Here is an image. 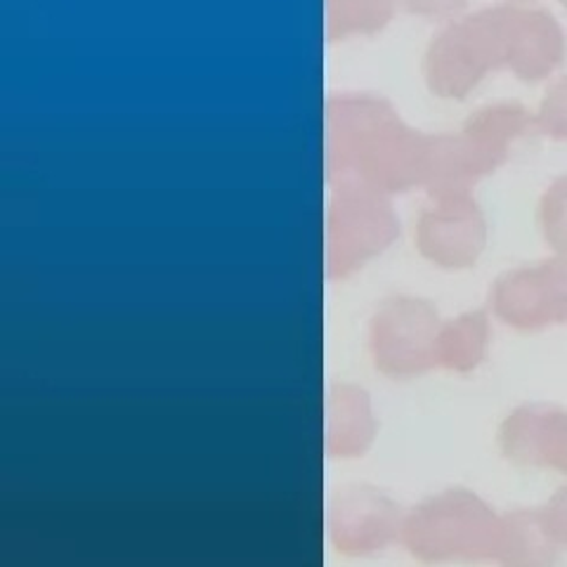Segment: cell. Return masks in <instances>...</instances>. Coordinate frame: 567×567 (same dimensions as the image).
I'll return each instance as SVG.
<instances>
[{
  "mask_svg": "<svg viewBox=\"0 0 567 567\" xmlns=\"http://www.w3.org/2000/svg\"><path fill=\"white\" fill-rule=\"evenodd\" d=\"M542 513H544L546 527H548V532H551L556 544L567 548V489L556 494L551 504H548Z\"/></svg>",
  "mask_w": 567,
  "mask_h": 567,
  "instance_id": "obj_16",
  "label": "cell"
},
{
  "mask_svg": "<svg viewBox=\"0 0 567 567\" xmlns=\"http://www.w3.org/2000/svg\"><path fill=\"white\" fill-rule=\"evenodd\" d=\"M492 308L502 322L520 331L567 324V258L504 275L494 284Z\"/></svg>",
  "mask_w": 567,
  "mask_h": 567,
  "instance_id": "obj_6",
  "label": "cell"
},
{
  "mask_svg": "<svg viewBox=\"0 0 567 567\" xmlns=\"http://www.w3.org/2000/svg\"><path fill=\"white\" fill-rule=\"evenodd\" d=\"M560 6L567 10V0H560Z\"/></svg>",
  "mask_w": 567,
  "mask_h": 567,
  "instance_id": "obj_17",
  "label": "cell"
},
{
  "mask_svg": "<svg viewBox=\"0 0 567 567\" xmlns=\"http://www.w3.org/2000/svg\"><path fill=\"white\" fill-rule=\"evenodd\" d=\"M520 3H523V0H520Z\"/></svg>",
  "mask_w": 567,
  "mask_h": 567,
  "instance_id": "obj_18",
  "label": "cell"
},
{
  "mask_svg": "<svg viewBox=\"0 0 567 567\" xmlns=\"http://www.w3.org/2000/svg\"><path fill=\"white\" fill-rule=\"evenodd\" d=\"M532 126V116L520 104H494L487 110L477 112L466 131L461 133L466 137L477 162L485 168V173H492L499 168L511 152V145L518 137H523Z\"/></svg>",
  "mask_w": 567,
  "mask_h": 567,
  "instance_id": "obj_12",
  "label": "cell"
},
{
  "mask_svg": "<svg viewBox=\"0 0 567 567\" xmlns=\"http://www.w3.org/2000/svg\"><path fill=\"white\" fill-rule=\"evenodd\" d=\"M398 220L374 189L350 187L327 213V277L343 279L379 256L395 239Z\"/></svg>",
  "mask_w": 567,
  "mask_h": 567,
  "instance_id": "obj_4",
  "label": "cell"
},
{
  "mask_svg": "<svg viewBox=\"0 0 567 567\" xmlns=\"http://www.w3.org/2000/svg\"><path fill=\"white\" fill-rule=\"evenodd\" d=\"M502 518L468 489H447L404 516L402 544L425 565L494 560Z\"/></svg>",
  "mask_w": 567,
  "mask_h": 567,
  "instance_id": "obj_1",
  "label": "cell"
},
{
  "mask_svg": "<svg viewBox=\"0 0 567 567\" xmlns=\"http://www.w3.org/2000/svg\"><path fill=\"white\" fill-rule=\"evenodd\" d=\"M537 126L554 140H567V76L548 87L537 116Z\"/></svg>",
  "mask_w": 567,
  "mask_h": 567,
  "instance_id": "obj_15",
  "label": "cell"
},
{
  "mask_svg": "<svg viewBox=\"0 0 567 567\" xmlns=\"http://www.w3.org/2000/svg\"><path fill=\"white\" fill-rule=\"evenodd\" d=\"M506 8V69L527 83L544 81L567 58L565 31L546 10Z\"/></svg>",
  "mask_w": 567,
  "mask_h": 567,
  "instance_id": "obj_8",
  "label": "cell"
},
{
  "mask_svg": "<svg viewBox=\"0 0 567 567\" xmlns=\"http://www.w3.org/2000/svg\"><path fill=\"white\" fill-rule=\"evenodd\" d=\"M558 544L542 511H513L502 518L494 560L502 567H554Z\"/></svg>",
  "mask_w": 567,
  "mask_h": 567,
  "instance_id": "obj_11",
  "label": "cell"
},
{
  "mask_svg": "<svg viewBox=\"0 0 567 567\" xmlns=\"http://www.w3.org/2000/svg\"><path fill=\"white\" fill-rule=\"evenodd\" d=\"M499 445L520 466L567 475V412L548 404H525L504 421Z\"/></svg>",
  "mask_w": 567,
  "mask_h": 567,
  "instance_id": "obj_9",
  "label": "cell"
},
{
  "mask_svg": "<svg viewBox=\"0 0 567 567\" xmlns=\"http://www.w3.org/2000/svg\"><path fill=\"white\" fill-rule=\"evenodd\" d=\"M539 223L548 246L567 258V175L546 189L539 204Z\"/></svg>",
  "mask_w": 567,
  "mask_h": 567,
  "instance_id": "obj_14",
  "label": "cell"
},
{
  "mask_svg": "<svg viewBox=\"0 0 567 567\" xmlns=\"http://www.w3.org/2000/svg\"><path fill=\"white\" fill-rule=\"evenodd\" d=\"M440 317L425 300L390 298L371 317L369 350L377 369L390 379H412L437 367Z\"/></svg>",
  "mask_w": 567,
  "mask_h": 567,
  "instance_id": "obj_3",
  "label": "cell"
},
{
  "mask_svg": "<svg viewBox=\"0 0 567 567\" xmlns=\"http://www.w3.org/2000/svg\"><path fill=\"white\" fill-rule=\"evenodd\" d=\"M506 66V8L466 17L437 35L429 52V83L440 97L464 100L489 71Z\"/></svg>",
  "mask_w": 567,
  "mask_h": 567,
  "instance_id": "obj_2",
  "label": "cell"
},
{
  "mask_svg": "<svg viewBox=\"0 0 567 567\" xmlns=\"http://www.w3.org/2000/svg\"><path fill=\"white\" fill-rule=\"evenodd\" d=\"M489 346V322L485 312L461 315L442 324L437 336V367L466 374L485 360Z\"/></svg>",
  "mask_w": 567,
  "mask_h": 567,
  "instance_id": "obj_13",
  "label": "cell"
},
{
  "mask_svg": "<svg viewBox=\"0 0 567 567\" xmlns=\"http://www.w3.org/2000/svg\"><path fill=\"white\" fill-rule=\"evenodd\" d=\"M324 452L329 458H358L377 437V419L367 390L333 385L324 398Z\"/></svg>",
  "mask_w": 567,
  "mask_h": 567,
  "instance_id": "obj_10",
  "label": "cell"
},
{
  "mask_svg": "<svg viewBox=\"0 0 567 567\" xmlns=\"http://www.w3.org/2000/svg\"><path fill=\"white\" fill-rule=\"evenodd\" d=\"M402 525L400 506L367 485L348 487L327 504V537L336 551L350 558L385 551L395 539H402Z\"/></svg>",
  "mask_w": 567,
  "mask_h": 567,
  "instance_id": "obj_5",
  "label": "cell"
},
{
  "mask_svg": "<svg viewBox=\"0 0 567 567\" xmlns=\"http://www.w3.org/2000/svg\"><path fill=\"white\" fill-rule=\"evenodd\" d=\"M485 216L468 194L440 197L431 210L423 213L416 227L419 251L447 270L471 268L485 251Z\"/></svg>",
  "mask_w": 567,
  "mask_h": 567,
  "instance_id": "obj_7",
  "label": "cell"
}]
</instances>
